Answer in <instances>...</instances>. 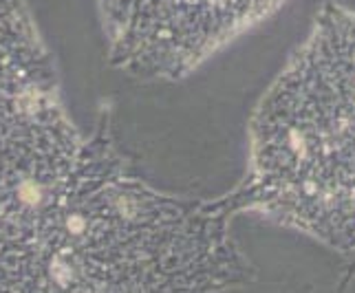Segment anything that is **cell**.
Here are the masks:
<instances>
[{
  "mask_svg": "<svg viewBox=\"0 0 355 293\" xmlns=\"http://www.w3.org/2000/svg\"><path fill=\"white\" fill-rule=\"evenodd\" d=\"M232 194L159 190L104 108L71 166L0 214V291H223L254 280L232 236Z\"/></svg>",
  "mask_w": 355,
  "mask_h": 293,
  "instance_id": "1",
  "label": "cell"
},
{
  "mask_svg": "<svg viewBox=\"0 0 355 293\" xmlns=\"http://www.w3.org/2000/svg\"><path fill=\"white\" fill-rule=\"evenodd\" d=\"M248 172L230 190L259 214L355 260V11L327 3L248 126Z\"/></svg>",
  "mask_w": 355,
  "mask_h": 293,
  "instance_id": "2",
  "label": "cell"
},
{
  "mask_svg": "<svg viewBox=\"0 0 355 293\" xmlns=\"http://www.w3.org/2000/svg\"><path fill=\"white\" fill-rule=\"evenodd\" d=\"M84 132L24 0H0V214L55 181Z\"/></svg>",
  "mask_w": 355,
  "mask_h": 293,
  "instance_id": "3",
  "label": "cell"
},
{
  "mask_svg": "<svg viewBox=\"0 0 355 293\" xmlns=\"http://www.w3.org/2000/svg\"><path fill=\"white\" fill-rule=\"evenodd\" d=\"M108 62L144 82L188 78L285 0H93Z\"/></svg>",
  "mask_w": 355,
  "mask_h": 293,
  "instance_id": "4",
  "label": "cell"
}]
</instances>
